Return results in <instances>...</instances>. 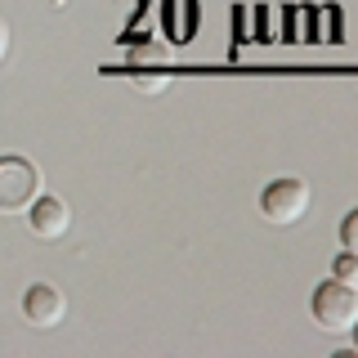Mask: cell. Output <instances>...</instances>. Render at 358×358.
Instances as JSON below:
<instances>
[{
  "instance_id": "cell-2",
  "label": "cell",
  "mask_w": 358,
  "mask_h": 358,
  "mask_svg": "<svg viewBox=\"0 0 358 358\" xmlns=\"http://www.w3.org/2000/svg\"><path fill=\"white\" fill-rule=\"evenodd\" d=\"M309 184L300 175H282V179H268L264 193H260V215L268 224H278V229H287V224H300L309 215Z\"/></svg>"
},
{
  "instance_id": "cell-9",
  "label": "cell",
  "mask_w": 358,
  "mask_h": 358,
  "mask_svg": "<svg viewBox=\"0 0 358 358\" xmlns=\"http://www.w3.org/2000/svg\"><path fill=\"white\" fill-rule=\"evenodd\" d=\"M5 59H9V22L0 18V63H5Z\"/></svg>"
},
{
  "instance_id": "cell-4",
  "label": "cell",
  "mask_w": 358,
  "mask_h": 358,
  "mask_svg": "<svg viewBox=\"0 0 358 358\" xmlns=\"http://www.w3.org/2000/svg\"><path fill=\"white\" fill-rule=\"evenodd\" d=\"M22 318H27L31 327H41V331L59 327L67 318V296L54 282H31L22 291Z\"/></svg>"
},
{
  "instance_id": "cell-7",
  "label": "cell",
  "mask_w": 358,
  "mask_h": 358,
  "mask_svg": "<svg viewBox=\"0 0 358 358\" xmlns=\"http://www.w3.org/2000/svg\"><path fill=\"white\" fill-rule=\"evenodd\" d=\"M341 246H345V251H354V255H358V206H354L350 215L341 220Z\"/></svg>"
},
{
  "instance_id": "cell-5",
  "label": "cell",
  "mask_w": 358,
  "mask_h": 358,
  "mask_svg": "<svg viewBox=\"0 0 358 358\" xmlns=\"http://www.w3.org/2000/svg\"><path fill=\"white\" fill-rule=\"evenodd\" d=\"M27 229L36 233L41 242H59V238H67V229H72V210H67L63 197L36 193V201L27 206Z\"/></svg>"
},
{
  "instance_id": "cell-6",
  "label": "cell",
  "mask_w": 358,
  "mask_h": 358,
  "mask_svg": "<svg viewBox=\"0 0 358 358\" xmlns=\"http://www.w3.org/2000/svg\"><path fill=\"white\" fill-rule=\"evenodd\" d=\"M331 278H341V282L358 287V255H354V251H341V255H336V264H331Z\"/></svg>"
},
{
  "instance_id": "cell-8",
  "label": "cell",
  "mask_w": 358,
  "mask_h": 358,
  "mask_svg": "<svg viewBox=\"0 0 358 358\" xmlns=\"http://www.w3.org/2000/svg\"><path fill=\"white\" fill-rule=\"evenodd\" d=\"M134 90H148V94H157V90H166V76H130Z\"/></svg>"
},
{
  "instance_id": "cell-1",
  "label": "cell",
  "mask_w": 358,
  "mask_h": 358,
  "mask_svg": "<svg viewBox=\"0 0 358 358\" xmlns=\"http://www.w3.org/2000/svg\"><path fill=\"white\" fill-rule=\"evenodd\" d=\"M309 313H313V322H318L322 331H331V336L350 331L354 322H358V287L341 282V278L318 282V287H313V296H309Z\"/></svg>"
},
{
  "instance_id": "cell-3",
  "label": "cell",
  "mask_w": 358,
  "mask_h": 358,
  "mask_svg": "<svg viewBox=\"0 0 358 358\" xmlns=\"http://www.w3.org/2000/svg\"><path fill=\"white\" fill-rule=\"evenodd\" d=\"M36 193H41L36 162H27V157H18V152L0 157V210H5V215H18V210H27L31 201H36Z\"/></svg>"
},
{
  "instance_id": "cell-10",
  "label": "cell",
  "mask_w": 358,
  "mask_h": 358,
  "mask_svg": "<svg viewBox=\"0 0 358 358\" xmlns=\"http://www.w3.org/2000/svg\"><path fill=\"white\" fill-rule=\"evenodd\" d=\"M350 331H354V350H358V322H354V327H350Z\"/></svg>"
}]
</instances>
